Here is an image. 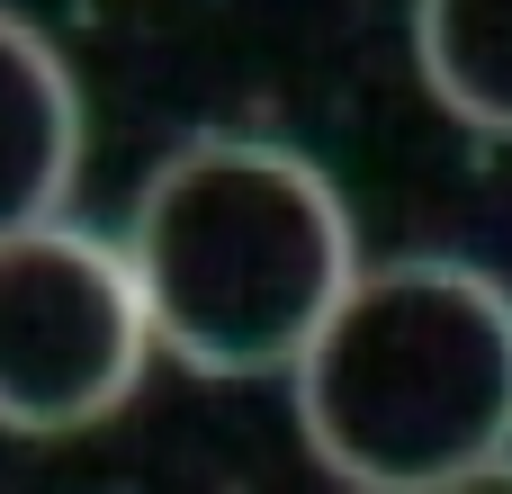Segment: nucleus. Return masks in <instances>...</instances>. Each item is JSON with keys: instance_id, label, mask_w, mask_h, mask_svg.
Instances as JSON below:
<instances>
[{"instance_id": "f257e3e1", "label": "nucleus", "mask_w": 512, "mask_h": 494, "mask_svg": "<svg viewBox=\"0 0 512 494\" xmlns=\"http://www.w3.org/2000/svg\"><path fill=\"white\" fill-rule=\"evenodd\" d=\"M153 342L198 378H270L360 288V234L324 162L270 135H189L126 216Z\"/></svg>"}, {"instance_id": "423d86ee", "label": "nucleus", "mask_w": 512, "mask_h": 494, "mask_svg": "<svg viewBox=\"0 0 512 494\" xmlns=\"http://www.w3.org/2000/svg\"><path fill=\"white\" fill-rule=\"evenodd\" d=\"M441 494H512V459L504 468H477V477H459V486H441Z\"/></svg>"}, {"instance_id": "20e7f679", "label": "nucleus", "mask_w": 512, "mask_h": 494, "mask_svg": "<svg viewBox=\"0 0 512 494\" xmlns=\"http://www.w3.org/2000/svg\"><path fill=\"white\" fill-rule=\"evenodd\" d=\"M72 171H81V90L63 54L0 9V243L63 225Z\"/></svg>"}, {"instance_id": "39448f33", "label": "nucleus", "mask_w": 512, "mask_h": 494, "mask_svg": "<svg viewBox=\"0 0 512 494\" xmlns=\"http://www.w3.org/2000/svg\"><path fill=\"white\" fill-rule=\"evenodd\" d=\"M423 81L477 135H512V0H423L414 9Z\"/></svg>"}, {"instance_id": "f03ea898", "label": "nucleus", "mask_w": 512, "mask_h": 494, "mask_svg": "<svg viewBox=\"0 0 512 494\" xmlns=\"http://www.w3.org/2000/svg\"><path fill=\"white\" fill-rule=\"evenodd\" d=\"M306 450L360 494H441L512 459V288L414 252L360 270L297 360Z\"/></svg>"}, {"instance_id": "7ed1b4c3", "label": "nucleus", "mask_w": 512, "mask_h": 494, "mask_svg": "<svg viewBox=\"0 0 512 494\" xmlns=\"http://www.w3.org/2000/svg\"><path fill=\"white\" fill-rule=\"evenodd\" d=\"M153 315L126 243L81 225H36L0 243V432H90L153 360Z\"/></svg>"}]
</instances>
